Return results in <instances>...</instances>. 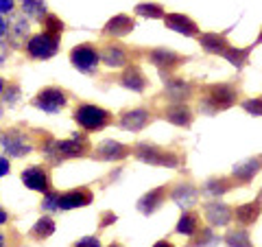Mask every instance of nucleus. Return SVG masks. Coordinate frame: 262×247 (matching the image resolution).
Masks as SVG:
<instances>
[{"label":"nucleus","mask_w":262,"mask_h":247,"mask_svg":"<svg viewBox=\"0 0 262 247\" xmlns=\"http://www.w3.org/2000/svg\"><path fill=\"white\" fill-rule=\"evenodd\" d=\"M48 153L55 160H63V158H85L90 153V140L85 136H72L70 140H57L51 145Z\"/></svg>","instance_id":"nucleus-3"},{"label":"nucleus","mask_w":262,"mask_h":247,"mask_svg":"<svg viewBox=\"0 0 262 247\" xmlns=\"http://www.w3.org/2000/svg\"><path fill=\"white\" fill-rule=\"evenodd\" d=\"M131 153L136 155L140 162L144 164H155V167H168V169H175L179 164V155L170 149H164V147L158 145H149V142H138Z\"/></svg>","instance_id":"nucleus-2"},{"label":"nucleus","mask_w":262,"mask_h":247,"mask_svg":"<svg viewBox=\"0 0 262 247\" xmlns=\"http://www.w3.org/2000/svg\"><path fill=\"white\" fill-rule=\"evenodd\" d=\"M149 59L153 66H158L162 72H173L177 66H182L186 59L175 51H168V48H153L149 53Z\"/></svg>","instance_id":"nucleus-11"},{"label":"nucleus","mask_w":262,"mask_h":247,"mask_svg":"<svg viewBox=\"0 0 262 247\" xmlns=\"http://www.w3.org/2000/svg\"><path fill=\"white\" fill-rule=\"evenodd\" d=\"M238 98V90L229 84H216V86H210L208 88V94L203 98V103L210 105L214 110H227L232 108Z\"/></svg>","instance_id":"nucleus-7"},{"label":"nucleus","mask_w":262,"mask_h":247,"mask_svg":"<svg viewBox=\"0 0 262 247\" xmlns=\"http://www.w3.org/2000/svg\"><path fill=\"white\" fill-rule=\"evenodd\" d=\"M94 199L92 191L88 186H79L72 188L68 193H59V199H57V210H72V208H83L90 205Z\"/></svg>","instance_id":"nucleus-8"},{"label":"nucleus","mask_w":262,"mask_h":247,"mask_svg":"<svg viewBox=\"0 0 262 247\" xmlns=\"http://www.w3.org/2000/svg\"><path fill=\"white\" fill-rule=\"evenodd\" d=\"M134 29V20L129 18V15H116V18H112L107 24H105V33L107 35H114V37H122L127 35V33Z\"/></svg>","instance_id":"nucleus-21"},{"label":"nucleus","mask_w":262,"mask_h":247,"mask_svg":"<svg viewBox=\"0 0 262 247\" xmlns=\"http://www.w3.org/2000/svg\"><path fill=\"white\" fill-rule=\"evenodd\" d=\"M170 195H173V199H175L177 205H182V208H188L190 203L196 201V195H199V191H196L192 184L186 182V184H179Z\"/></svg>","instance_id":"nucleus-22"},{"label":"nucleus","mask_w":262,"mask_h":247,"mask_svg":"<svg viewBox=\"0 0 262 247\" xmlns=\"http://www.w3.org/2000/svg\"><path fill=\"white\" fill-rule=\"evenodd\" d=\"M168 195V188L166 186H160V188H153L151 193H146L140 201H138V210L142 212V215H153L155 210L160 208V205L164 203V199H166Z\"/></svg>","instance_id":"nucleus-17"},{"label":"nucleus","mask_w":262,"mask_h":247,"mask_svg":"<svg viewBox=\"0 0 262 247\" xmlns=\"http://www.w3.org/2000/svg\"><path fill=\"white\" fill-rule=\"evenodd\" d=\"M162 116L166 118L168 122H173L177 127H190L192 122V110L184 103H175V105H168L166 110L162 112Z\"/></svg>","instance_id":"nucleus-16"},{"label":"nucleus","mask_w":262,"mask_h":247,"mask_svg":"<svg viewBox=\"0 0 262 247\" xmlns=\"http://www.w3.org/2000/svg\"><path fill=\"white\" fill-rule=\"evenodd\" d=\"M22 11L29 15V18L42 20L46 15V5L44 0H22Z\"/></svg>","instance_id":"nucleus-29"},{"label":"nucleus","mask_w":262,"mask_h":247,"mask_svg":"<svg viewBox=\"0 0 262 247\" xmlns=\"http://www.w3.org/2000/svg\"><path fill=\"white\" fill-rule=\"evenodd\" d=\"M199 42L212 55H223L227 51V46H229L227 44V37L225 35H219V33H201Z\"/></svg>","instance_id":"nucleus-20"},{"label":"nucleus","mask_w":262,"mask_h":247,"mask_svg":"<svg viewBox=\"0 0 262 247\" xmlns=\"http://www.w3.org/2000/svg\"><path fill=\"white\" fill-rule=\"evenodd\" d=\"M0 247H5V236L0 234Z\"/></svg>","instance_id":"nucleus-44"},{"label":"nucleus","mask_w":262,"mask_h":247,"mask_svg":"<svg viewBox=\"0 0 262 247\" xmlns=\"http://www.w3.org/2000/svg\"><path fill=\"white\" fill-rule=\"evenodd\" d=\"M258 210H260V201H251V203L238 205L236 212H232V217H236V221L243 225H251L258 219Z\"/></svg>","instance_id":"nucleus-24"},{"label":"nucleus","mask_w":262,"mask_h":247,"mask_svg":"<svg viewBox=\"0 0 262 247\" xmlns=\"http://www.w3.org/2000/svg\"><path fill=\"white\" fill-rule=\"evenodd\" d=\"M120 86L131 90V92H144L149 81H146L144 72L138 68V66H127L125 72L120 75Z\"/></svg>","instance_id":"nucleus-15"},{"label":"nucleus","mask_w":262,"mask_h":247,"mask_svg":"<svg viewBox=\"0 0 262 247\" xmlns=\"http://www.w3.org/2000/svg\"><path fill=\"white\" fill-rule=\"evenodd\" d=\"M75 122L83 129V131H101L114 120V114L110 110L101 108V105L94 103H81L75 110Z\"/></svg>","instance_id":"nucleus-1"},{"label":"nucleus","mask_w":262,"mask_h":247,"mask_svg":"<svg viewBox=\"0 0 262 247\" xmlns=\"http://www.w3.org/2000/svg\"><path fill=\"white\" fill-rule=\"evenodd\" d=\"M107 247H122L120 243H112V245H107Z\"/></svg>","instance_id":"nucleus-45"},{"label":"nucleus","mask_w":262,"mask_h":247,"mask_svg":"<svg viewBox=\"0 0 262 247\" xmlns=\"http://www.w3.org/2000/svg\"><path fill=\"white\" fill-rule=\"evenodd\" d=\"M98 61H101V57H98V51L94 44H79L70 51V64L75 66L79 72H85V75H92V72L98 68Z\"/></svg>","instance_id":"nucleus-5"},{"label":"nucleus","mask_w":262,"mask_h":247,"mask_svg":"<svg viewBox=\"0 0 262 247\" xmlns=\"http://www.w3.org/2000/svg\"><path fill=\"white\" fill-rule=\"evenodd\" d=\"M72 247H101V241H98L96 236H83V238H79Z\"/></svg>","instance_id":"nucleus-35"},{"label":"nucleus","mask_w":262,"mask_h":247,"mask_svg":"<svg viewBox=\"0 0 262 247\" xmlns=\"http://www.w3.org/2000/svg\"><path fill=\"white\" fill-rule=\"evenodd\" d=\"M39 22L44 24V33H46V35H53V37L61 35L63 29H66V27H63V22H61L59 18H57V15H53V13H46Z\"/></svg>","instance_id":"nucleus-32"},{"label":"nucleus","mask_w":262,"mask_h":247,"mask_svg":"<svg viewBox=\"0 0 262 247\" xmlns=\"http://www.w3.org/2000/svg\"><path fill=\"white\" fill-rule=\"evenodd\" d=\"M129 153H131L129 147L122 145V142H118V140H103V142L96 147V151H94L96 158H101V160H105V162L125 160Z\"/></svg>","instance_id":"nucleus-13"},{"label":"nucleus","mask_w":262,"mask_h":247,"mask_svg":"<svg viewBox=\"0 0 262 247\" xmlns=\"http://www.w3.org/2000/svg\"><path fill=\"white\" fill-rule=\"evenodd\" d=\"M53 232H55V221L51 217H42L35 225H33L31 236L35 238V241H44V238H48Z\"/></svg>","instance_id":"nucleus-26"},{"label":"nucleus","mask_w":262,"mask_h":247,"mask_svg":"<svg viewBox=\"0 0 262 247\" xmlns=\"http://www.w3.org/2000/svg\"><path fill=\"white\" fill-rule=\"evenodd\" d=\"M190 84L184 79H168L166 81V96L175 98V101H184V98L190 96Z\"/></svg>","instance_id":"nucleus-23"},{"label":"nucleus","mask_w":262,"mask_h":247,"mask_svg":"<svg viewBox=\"0 0 262 247\" xmlns=\"http://www.w3.org/2000/svg\"><path fill=\"white\" fill-rule=\"evenodd\" d=\"M203 210H206V219L212 225H227L229 219H232V208L225 205V203H219V201L206 203Z\"/></svg>","instance_id":"nucleus-18"},{"label":"nucleus","mask_w":262,"mask_h":247,"mask_svg":"<svg viewBox=\"0 0 262 247\" xmlns=\"http://www.w3.org/2000/svg\"><path fill=\"white\" fill-rule=\"evenodd\" d=\"M22 184L31 188V191H37V193H48L51 191V175H48V169L44 167H29L22 171Z\"/></svg>","instance_id":"nucleus-9"},{"label":"nucleus","mask_w":262,"mask_h":247,"mask_svg":"<svg viewBox=\"0 0 262 247\" xmlns=\"http://www.w3.org/2000/svg\"><path fill=\"white\" fill-rule=\"evenodd\" d=\"M164 24H166L168 29L182 33V35H186V37L199 35L196 22L192 18H188V15H184V13H164Z\"/></svg>","instance_id":"nucleus-12"},{"label":"nucleus","mask_w":262,"mask_h":247,"mask_svg":"<svg viewBox=\"0 0 262 247\" xmlns=\"http://www.w3.org/2000/svg\"><path fill=\"white\" fill-rule=\"evenodd\" d=\"M229 188H232V182L212 177V179H208V184L203 186V191H206V195H210V197H221V195H225Z\"/></svg>","instance_id":"nucleus-31"},{"label":"nucleus","mask_w":262,"mask_h":247,"mask_svg":"<svg viewBox=\"0 0 262 247\" xmlns=\"http://www.w3.org/2000/svg\"><path fill=\"white\" fill-rule=\"evenodd\" d=\"M223 57H225L229 64H234L236 68H243V66L247 64V59H249V48H234V46H227V51L223 53Z\"/></svg>","instance_id":"nucleus-28"},{"label":"nucleus","mask_w":262,"mask_h":247,"mask_svg":"<svg viewBox=\"0 0 262 247\" xmlns=\"http://www.w3.org/2000/svg\"><path fill=\"white\" fill-rule=\"evenodd\" d=\"M136 13L142 18H164V7L158 3H140L136 7Z\"/></svg>","instance_id":"nucleus-33"},{"label":"nucleus","mask_w":262,"mask_h":247,"mask_svg":"<svg viewBox=\"0 0 262 247\" xmlns=\"http://www.w3.org/2000/svg\"><path fill=\"white\" fill-rule=\"evenodd\" d=\"M153 247H175V245L170 243V241H166V238H162V241H158V243H155Z\"/></svg>","instance_id":"nucleus-41"},{"label":"nucleus","mask_w":262,"mask_h":247,"mask_svg":"<svg viewBox=\"0 0 262 247\" xmlns=\"http://www.w3.org/2000/svg\"><path fill=\"white\" fill-rule=\"evenodd\" d=\"M3 90H7V81L0 77V94H3Z\"/></svg>","instance_id":"nucleus-43"},{"label":"nucleus","mask_w":262,"mask_h":247,"mask_svg":"<svg viewBox=\"0 0 262 247\" xmlns=\"http://www.w3.org/2000/svg\"><path fill=\"white\" fill-rule=\"evenodd\" d=\"M199 228H201L199 215L192 212V210H186V212H182V217H179V221H177L175 232L184 234V236H194L196 232H199Z\"/></svg>","instance_id":"nucleus-19"},{"label":"nucleus","mask_w":262,"mask_h":247,"mask_svg":"<svg viewBox=\"0 0 262 247\" xmlns=\"http://www.w3.org/2000/svg\"><path fill=\"white\" fill-rule=\"evenodd\" d=\"M243 108L247 110L249 114H256V116H260V98H249V101H245L243 103Z\"/></svg>","instance_id":"nucleus-36"},{"label":"nucleus","mask_w":262,"mask_h":247,"mask_svg":"<svg viewBox=\"0 0 262 247\" xmlns=\"http://www.w3.org/2000/svg\"><path fill=\"white\" fill-rule=\"evenodd\" d=\"M7 31V22L3 20V15H0V37H3V33Z\"/></svg>","instance_id":"nucleus-42"},{"label":"nucleus","mask_w":262,"mask_h":247,"mask_svg":"<svg viewBox=\"0 0 262 247\" xmlns=\"http://www.w3.org/2000/svg\"><path fill=\"white\" fill-rule=\"evenodd\" d=\"M7 151H9L13 158H22V155H27L31 151V145L24 142V138L18 134V131H11L9 136H7Z\"/></svg>","instance_id":"nucleus-25"},{"label":"nucleus","mask_w":262,"mask_h":247,"mask_svg":"<svg viewBox=\"0 0 262 247\" xmlns=\"http://www.w3.org/2000/svg\"><path fill=\"white\" fill-rule=\"evenodd\" d=\"M13 9V0H0V13H9Z\"/></svg>","instance_id":"nucleus-38"},{"label":"nucleus","mask_w":262,"mask_h":247,"mask_svg":"<svg viewBox=\"0 0 262 247\" xmlns=\"http://www.w3.org/2000/svg\"><path fill=\"white\" fill-rule=\"evenodd\" d=\"M225 243L229 247H253L249 241L247 230H229L227 236H225Z\"/></svg>","instance_id":"nucleus-30"},{"label":"nucleus","mask_w":262,"mask_h":247,"mask_svg":"<svg viewBox=\"0 0 262 247\" xmlns=\"http://www.w3.org/2000/svg\"><path fill=\"white\" fill-rule=\"evenodd\" d=\"M59 51V39L46 33H37L27 42V53L31 59H51Z\"/></svg>","instance_id":"nucleus-6"},{"label":"nucleus","mask_w":262,"mask_h":247,"mask_svg":"<svg viewBox=\"0 0 262 247\" xmlns=\"http://www.w3.org/2000/svg\"><path fill=\"white\" fill-rule=\"evenodd\" d=\"M258 169H260V162H258V158L247 160L245 164H241V167H236V169H234V177H238L241 182H249V179H251V177L258 173Z\"/></svg>","instance_id":"nucleus-27"},{"label":"nucleus","mask_w":262,"mask_h":247,"mask_svg":"<svg viewBox=\"0 0 262 247\" xmlns=\"http://www.w3.org/2000/svg\"><path fill=\"white\" fill-rule=\"evenodd\" d=\"M7 221H9V215H7V210H5V208H0V225H5Z\"/></svg>","instance_id":"nucleus-40"},{"label":"nucleus","mask_w":262,"mask_h":247,"mask_svg":"<svg viewBox=\"0 0 262 247\" xmlns=\"http://www.w3.org/2000/svg\"><path fill=\"white\" fill-rule=\"evenodd\" d=\"M57 199H59V193H51L48 191L44 201H42V210L44 212H55L57 210Z\"/></svg>","instance_id":"nucleus-34"},{"label":"nucleus","mask_w":262,"mask_h":247,"mask_svg":"<svg viewBox=\"0 0 262 247\" xmlns=\"http://www.w3.org/2000/svg\"><path fill=\"white\" fill-rule=\"evenodd\" d=\"M20 96V92H18V86H11V94L7 92V103H15V98Z\"/></svg>","instance_id":"nucleus-39"},{"label":"nucleus","mask_w":262,"mask_h":247,"mask_svg":"<svg viewBox=\"0 0 262 247\" xmlns=\"http://www.w3.org/2000/svg\"><path fill=\"white\" fill-rule=\"evenodd\" d=\"M151 120H153V114L146 108H134V110H127L120 114L118 125L127 131H142Z\"/></svg>","instance_id":"nucleus-10"},{"label":"nucleus","mask_w":262,"mask_h":247,"mask_svg":"<svg viewBox=\"0 0 262 247\" xmlns=\"http://www.w3.org/2000/svg\"><path fill=\"white\" fill-rule=\"evenodd\" d=\"M9 169H11L9 160H7V158H0V177H5L7 173H9Z\"/></svg>","instance_id":"nucleus-37"},{"label":"nucleus","mask_w":262,"mask_h":247,"mask_svg":"<svg viewBox=\"0 0 262 247\" xmlns=\"http://www.w3.org/2000/svg\"><path fill=\"white\" fill-rule=\"evenodd\" d=\"M33 108L42 110V112H48V114H55L66 108L68 103V96H66L63 88H57V86H48V88H42L39 92L33 96Z\"/></svg>","instance_id":"nucleus-4"},{"label":"nucleus","mask_w":262,"mask_h":247,"mask_svg":"<svg viewBox=\"0 0 262 247\" xmlns=\"http://www.w3.org/2000/svg\"><path fill=\"white\" fill-rule=\"evenodd\" d=\"M98 57H101L103 64H107L110 68H122L129 61V51L125 46H120L118 42H110L103 51H98Z\"/></svg>","instance_id":"nucleus-14"}]
</instances>
